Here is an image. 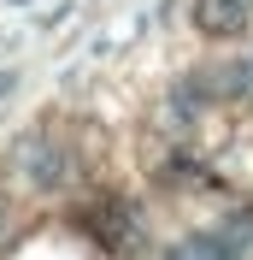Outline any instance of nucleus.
Instances as JSON below:
<instances>
[{"mask_svg": "<svg viewBox=\"0 0 253 260\" xmlns=\"http://www.w3.org/2000/svg\"><path fill=\"white\" fill-rule=\"evenodd\" d=\"M12 166H18V178L30 183V189H59L65 183V148L53 142V136H41V130H24V136H18V148H12Z\"/></svg>", "mask_w": 253, "mask_h": 260, "instance_id": "nucleus-1", "label": "nucleus"}, {"mask_svg": "<svg viewBox=\"0 0 253 260\" xmlns=\"http://www.w3.org/2000/svg\"><path fill=\"white\" fill-rule=\"evenodd\" d=\"M206 83H212V101H253V53L224 59L218 71H206Z\"/></svg>", "mask_w": 253, "mask_h": 260, "instance_id": "nucleus-2", "label": "nucleus"}, {"mask_svg": "<svg viewBox=\"0 0 253 260\" xmlns=\"http://www.w3.org/2000/svg\"><path fill=\"white\" fill-rule=\"evenodd\" d=\"M218 231H224V243H230V254H236V260H253V207L224 213Z\"/></svg>", "mask_w": 253, "mask_h": 260, "instance_id": "nucleus-4", "label": "nucleus"}, {"mask_svg": "<svg viewBox=\"0 0 253 260\" xmlns=\"http://www.w3.org/2000/svg\"><path fill=\"white\" fill-rule=\"evenodd\" d=\"M247 18H253V0H200L194 6V24L206 36H236Z\"/></svg>", "mask_w": 253, "mask_h": 260, "instance_id": "nucleus-3", "label": "nucleus"}]
</instances>
